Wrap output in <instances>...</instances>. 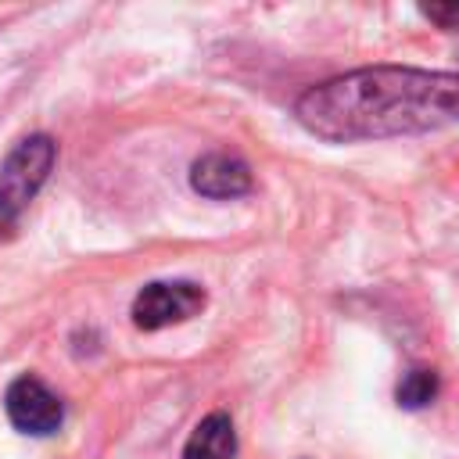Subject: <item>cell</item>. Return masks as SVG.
Here are the masks:
<instances>
[{
  "label": "cell",
  "instance_id": "5",
  "mask_svg": "<svg viewBox=\"0 0 459 459\" xmlns=\"http://www.w3.org/2000/svg\"><path fill=\"white\" fill-rule=\"evenodd\" d=\"M190 186H194L201 197L233 201V197L251 194L255 179H251V169H247L244 158L226 154V151H208V154H201V158L190 165Z\"/></svg>",
  "mask_w": 459,
  "mask_h": 459
},
{
  "label": "cell",
  "instance_id": "6",
  "mask_svg": "<svg viewBox=\"0 0 459 459\" xmlns=\"http://www.w3.org/2000/svg\"><path fill=\"white\" fill-rule=\"evenodd\" d=\"M233 455H237V430L230 412H208L183 445V459H233Z\"/></svg>",
  "mask_w": 459,
  "mask_h": 459
},
{
  "label": "cell",
  "instance_id": "1",
  "mask_svg": "<svg viewBox=\"0 0 459 459\" xmlns=\"http://www.w3.org/2000/svg\"><path fill=\"white\" fill-rule=\"evenodd\" d=\"M294 118L319 140L355 143L459 126V72L373 65L305 90Z\"/></svg>",
  "mask_w": 459,
  "mask_h": 459
},
{
  "label": "cell",
  "instance_id": "2",
  "mask_svg": "<svg viewBox=\"0 0 459 459\" xmlns=\"http://www.w3.org/2000/svg\"><path fill=\"white\" fill-rule=\"evenodd\" d=\"M54 161H57V143L47 133H32L11 147V154L0 165V240L18 230L25 208L47 183Z\"/></svg>",
  "mask_w": 459,
  "mask_h": 459
},
{
  "label": "cell",
  "instance_id": "8",
  "mask_svg": "<svg viewBox=\"0 0 459 459\" xmlns=\"http://www.w3.org/2000/svg\"><path fill=\"white\" fill-rule=\"evenodd\" d=\"M423 18H430L437 29H459V4H423Z\"/></svg>",
  "mask_w": 459,
  "mask_h": 459
},
{
  "label": "cell",
  "instance_id": "7",
  "mask_svg": "<svg viewBox=\"0 0 459 459\" xmlns=\"http://www.w3.org/2000/svg\"><path fill=\"white\" fill-rule=\"evenodd\" d=\"M437 391H441L437 373L427 369V366H416V369L402 373V380H398V387H394V398H398L402 409H427V405L437 398Z\"/></svg>",
  "mask_w": 459,
  "mask_h": 459
},
{
  "label": "cell",
  "instance_id": "3",
  "mask_svg": "<svg viewBox=\"0 0 459 459\" xmlns=\"http://www.w3.org/2000/svg\"><path fill=\"white\" fill-rule=\"evenodd\" d=\"M208 294L201 283L194 280H154L147 287H140V294L133 298V326L136 330H165L172 323H186L204 308Z\"/></svg>",
  "mask_w": 459,
  "mask_h": 459
},
{
  "label": "cell",
  "instance_id": "4",
  "mask_svg": "<svg viewBox=\"0 0 459 459\" xmlns=\"http://www.w3.org/2000/svg\"><path fill=\"white\" fill-rule=\"evenodd\" d=\"M4 405H7L11 423H14L22 434H29V437H47V434H54V430L61 427V420H65L61 398H57L39 377H32V373L18 377V380L7 387Z\"/></svg>",
  "mask_w": 459,
  "mask_h": 459
}]
</instances>
